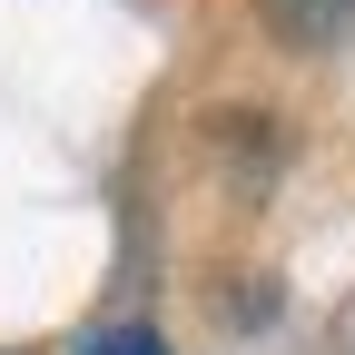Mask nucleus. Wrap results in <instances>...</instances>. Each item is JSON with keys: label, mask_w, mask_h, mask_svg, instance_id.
I'll use <instances>...</instances> for the list:
<instances>
[{"label": "nucleus", "mask_w": 355, "mask_h": 355, "mask_svg": "<svg viewBox=\"0 0 355 355\" xmlns=\"http://www.w3.org/2000/svg\"><path fill=\"white\" fill-rule=\"evenodd\" d=\"M79 355H168V345H158L148 326H99V336L79 345Z\"/></svg>", "instance_id": "2"}, {"label": "nucleus", "mask_w": 355, "mask_h": 355, "mask_svg": "<svg viewBox=\"0 0 355 355\" xmlns=\"http://www.w3.org/2000/svg\"><path fill=\"white\" fill-rule=\"evenodd\" d=\"M266 30H277L286 50H336L355 30V0H266Z\"/></svg>", "instance_id": "1"}]
</instances>
